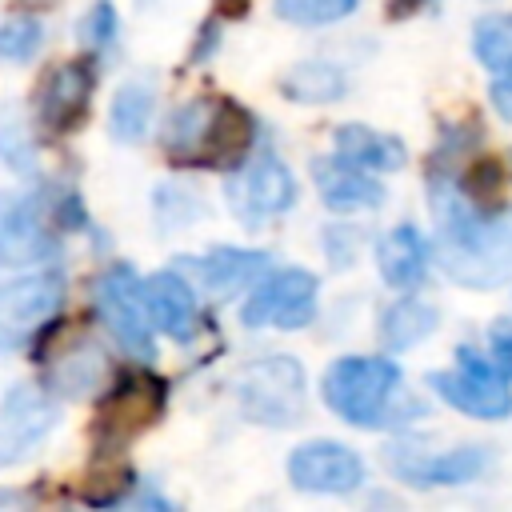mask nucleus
Segmentation results:
<instances>
[{
	"label": "nucleus",
	"mask_w": 512,
	"mask_h": 512,
	"mask_svg": "<svg viewBox=\"0 0 512 512\" xmlns=\"http://www.w3.org/2000/svg\"><path fill=\"white\" fill-rule=\"evenodd\" d=\"M428 204L440 220L436 260L456 284L484 292L512 276V212L484 216L468 196H460L444 180H432Z\"/></svg>",
	"instance_id": "1"
},
{
	"label": "nucleus",
	"mask_w": 512,
	"mask_h": 512,
	"mask_svg": "<svg viewBox=\"0 0 512 512\" xmlns=\"http://www.w3.org/2000/svg\"><path fill=\"white\" fill-rule=\"evenodd\" d=\"M252 144V120L232 100H192L164 132V148L180 164H240Z\"/></svg>",
	"instance_id": "2"
},
{
	"label": "nucleus",
	"mask_w": 512,
	"mask_h": 512,
	"mask_svg": "<svg viewBox=\"0 0 512 512\" xmlns=\"http://www.w3.org/2000/svg\"><path fill=\"white\" fill-rule=\"evenodd\" d=\"M324 404L352 428H384L392 424L400 364L392 356H340L328 364L320 380Z\"/></svg>",
	"instance_id": "3"
},
{
	"label": "nucleus",
	"mask_w": 512,
	"mask_h": 512,
	"mask_svg": "<svg viewBox=\"0 0 512 512\" xmlns=\"http://www.w3.org/2000/svg\"><path fill=\"white\" fill-rule=\"evenodd\" d=\"M236 400L248 420L268 428H292L304 416V368L292 356H264L236 372Z\"/></svg>",
	"instance_id": "4"
},
{
	"label": "nucleus",
	"mask_w": 512,
	"mask_h": 512,
	"mask_svg": "<svg viewBox=\"0 0 512 512\" xmlns=\"http://www.w3.org/2000/svg\"><path fill=\"white\" fill-rule=\"evenodd\" d=\"M428 388L452 404L464 416L476 420H504L512 416V384L500 372V364L484 352H476L472 344L456 348V368L448 372H428Z\"/></svg>",
	"instance_id": "5"
},
{
	"label": "nucleus",
	"mask_w": 512,
	"mask_h": 512,
	"mask_svg": "<svg viewBox=\"0 0 512 512\" xmlns=\"http://www.w3.org/2000/svg\"><path fill=\"white\" fill-rule=\"evenodd\" d=\"M96 312L108 324V332L120 340V348H128L140 360H148L156 352L152 320H148V308H144V280L128 264H112L96 280Z\"/></svg>",
	"instance_id": "6"
},
{
	"label": "nucleus",
	"mask_w": 512,
	"mask_h": 512,
	"mask_svg": "<svg viewBox=\"0 0 512 512\" xmlns=\"http://www.w3.org/2000/svg\"><path fill=\"white\" fill-rule=\"evenodd\" d=\"M316 316V276L304 268H280L264 276L240 308L244 328H304Z\"/></svg>",
	"instance_id": "7"
},
{
	"label": "nucleus",
	"mask_w": 512,
	"mask_h": 512,
	"mask_svg": "<svg viewBox=\"0 0 512 512\" xmlns=\"http://www.w3.org/2000/svg\"><path fill=\"white\" fill-rule=\"evenodd\" d=\"M228 204L244 224L256 228L260 220H272V216H280L296 204V180L272 152H260V156L232 168Z\"/></svg>",
	"instance_id": "8"
},
{
	"label": "nucleus",
	"mask_w": 512,
	"mask_h": 512,
	"mask_svg": "<svg viewBox=\"0 0 512 512\" xmlns=\"http://www.w3.org/2000/svg\"><path fill=\"white\" fill-rule=\"evenodd\" d=\"M384 464L396 480H404L412 488H452V484L476 480L488 468V448L464 444V448H448V452H424L420 444H388Z\"/></svg>",
	"instance_id": "9"
},
{
	"label": "nucleus",
	"mask_w": 512,
	"mask_h": 512,
	"mask_svg": "<svg viewBox=\"0 0 512 512\" xmlns=\"http://www.w3.org/2000/svg\"><path fill=\"white\" fill-rule=\"evenodd\" d=\"M288 480L300 492L344 496L364 484V460L336 440H308L288 456Z\"/></svg>",
	"instance_id": "10"
},
{
	"label": "nucleus",
	"mask_w": 512,
	"mask_h": 512,
	"mask_svg": "<svg viewBox=\"0 0 512 512\" xmlns=\"http://www.w3.org/2000/svg\"><path fill=\"white\" fill-rule=\"evenodd\" d=\"M64 300V276L60 272H32L12 284H0V344H20L40 328Z\"/></svg>",
	"instance_id": "11"
},
{
	"label": "nucleus",
	"mask_w": 512,
	"mask_h": 512,
	"mask_svg": "<svg viewBox=\"0 0 512 512\" xmlns=\"http://www.w3.org/2000/svg\"><path fill=\"white\" fill-rule=\"evenodd\" d=\"M56 424V404L36 384H16L0 400V468L20 464Z\"/></svg>",
	"instance_id": "12"
},
{
	"label": "nucleus",
	"mask_w": 512,
	"mask_h": 512,
	"mask_svg": "<svg viewBox=\"0 0 512 512\" xmlns=\"http://www.w3.org/2000/svg\"><path fill=\"white\" fill-rule=\"evenodd\" d=\"M92 84H96V72H92L88 60L56 64L40 80V88H36V116H40V124L52 128V132H68L88 112Z\"/></svg>",
	"instance_id": "13"
},
{
	"label": "nucleus",
	"mask_w": 512,
	"mask_h": 512,
	"mask_svg": "<svg viewBox=\"0 0 512 512\" xmlns=\"http://www.w3.org/2000/svg\"><path fill=\"white\" fill-rule=\"evenodd\" d=\"M56 252L52 228L44 212L28 196H0V260L4 264H36Z\"/></svg>",
	"instance_id": "14"
},
{
	"label": "nucleus",
	"mask_w": 512,
	"mask_h": 512,
	"mask_svg": "<svg viewBox=\"0 0 512 512\" xmlns=\"http://www.w3.org/2000/svg\"><path fill=\"white\" fill-rule=\"evenodd\" d=\"M164 408V380L136 376L116 384L100 404V436L108 440H132L140 428H148Z\"/></svg>",
	"instance_id": "15"
},
{
	"label": "nucleus",
	"mask_w": 512,
	"mask_h": 512,
	"mask_svg": "<svg viewBox=\"0 0 512 512\" xmlns=\"http://www.w3.org/2000/svg\"><path fill=\"white\" fill-rule=\"evenodd\" d=\"M312 176H316V188H320V200L332 208V212H364V208H380L384 204V188L356 164L332 156V160H316L312 164Z\"/></svg>",
	"instance_id": "16"
},
{
	"label": "nucleus",
	"mask_w": 512,
	"mask_h": 512,
	"mask_svg": "<svg viewBox=\"0 0 512 512\" xmlns=\"http://www.w3.org/2000/svg\"><path fill=\"white\" fill-rule=\"evenodd\" d=\"M428 260H432V248H428V240L420 236V228H412V224H396V228L384 232L380 244H376V268H380V276H384L392 288H400V292H412V288L424 284Z\"/></svg>",
	"instance_id": "17"
},
{
	"label": "nucleus",
	"mask_w": 512,
	"mask_h": 512,
	"mask_svg": "<svg viewBox=\"0 0 512 512\" xmlns=\"http://www.w3.org/2000/svg\"><path fill=\"white\" fill-rule=\"evenodd\" d=\"M144 308L152 328H160L172 340H192L196 332V296L188 288V280H180L176 272H156L144 280Z\"/></svg>",
	"instance_id": "18"
},
{
	"label": "nucleus",
	"mask_w": 512,
	"mask_h": 512,
	"mask_svg": "<svg viewBox=\"0 0 512 512\" xmlns=\"http://www.w3.org/2000/svg\"><path fill=\"white\" fill-rule=\"evenodd\" d=\"M332 144H336L340 160H348V164H356L364 172H396L408 160V152H404V144L396 136L376 132L368 124H340Z\"/></svg>",
	"instance_id": "19"
},
{
	"label": "nucleus",
	"mask_w": 512,
	"mask_h": 512,
	"mask_svg": "<svg viewBox=\"0 0 512 512\" xmlns=\"http://www.w3.org/2000/svg\"><path fill=\"white\" fill-rule=\"evenodd\" d=\"M264 268H268V256L248 248H208L204 256L192 260V272L216 296H232L236 288H248Z\"/></svg>",
	"instance_id": "20"
},
{
	"label": "nucleus",
	"mask_w": 512,
	"mask_h": 512,
	"mask_svg": "<svg viewBox=\"0 0 512 512\" xmlns=\"http://www.w3.org/2000/svg\"><path fill=\"white\" fill-rule=\"evenodd\" d=\"M436 324H440V316H436L432 304H424L416 296H404V300L384 308V316H380V344L388 352H404V348L420 344L424 336H432Z\"/></svg>",
	"instance_id": "21"
},
{
	"label": "nucleus",
	"mask_w": 512,
	"mask_h": 512,
	"mask_svg": "<svg viewBox=\"0 0 512 512\" xmlns=\"http://www.w3.org/2000/svg\"><path fill=\"white\" fill-rule=\"evenodd\" d=\"M344 72L328 60H300L280 76V92L300 104H328L344 96Z\"/></svg>",
	"instance_id": "22"
},
{
	"label": "nucleus",
	"mask_w": 512,
	"mask_h": 512,
	"mask_svg": "<svg viewBox=\"0 0 512 512\" xmlns=\"http://www.w3.org/2000/svg\"><path fill=\"white\" fill-rule=\"evenodd\" d=\"M152 112H156V100H152V88L132 80V84H120L116 100H112V112H108V124H112V136L120 144H140L152 128Z\"/></svg>",
	"instance_id": "23"
},
{
	"label": "nucleus",
	"mask_w": 512,
	"mask_h": 512,
	"mask_svg": "<svg viewBox=\"0 0 512 512\" xmlns=\"http://www.w3.org/2000/svg\"><path fill=\"white\" fill-rule=\"evenodd\" d=\"M472 52L488 72H512V16H480L472 28Z\"/></svg>",
	"instance_id": "24"
},
{
	"label": "nucleus",
	"mask_w": 512,
	"mask_h": 512,
	"mask_svg": "<svg viewBox=\"0 0 512 512\" xmlns=\"http://www.w3.org/2000/svg\"><path fill=\"white\" fill-rule=\"evenodd\" d=\"M272 8L288 24H332L344 20L356 8V0H272Z\"/></svg>",
	"instance_id": "25"
},
{
	"label": "nucleus",
	"mask_w": 512,
	"mask_h": 512,
	"mask_svg": "<svg viewBox=\"0 0 512 512\" xmlns=\"http://www.w3.org/2000/svg\"><path fill=\"white\" fill-rule=\"evenodd\" d=\"M44 44V28L32 16H12L0 24V56L4 60H28Z\"/></svg>",
	"instance_id": "26"
},
{
	"label": "nucleus",
	"mask_w": 512,
	"mask_h": 512,
	"mask_svg": "<svg viewBox=\"0 0 512 512\" xmlns=\"http://www.w3.org/2000/svg\"><path fill=\"white\" fill-rule=\"evenodd\" d=\"M0 160H8L12 168L28 172V160H32V144H28V128H24V116L16 104L0 108Z\"/></svg>",
	"instance_id": "27"
},
{
	"label": "nucleus",
	"mask_w": 512,
	"mask_h": 512,
	"mask_svg": "<svg viewBox=\"0 0 512 512\" xmlns=\"http://www.w3.org/2000/svg\"><path fill=\"white\" fill-rule=\"evenodd\" d=\"M492 192H500V164L496 160H476L468 172H464V196L480 208L492 200Z\"/></svg>",
	"instance_id": "28"
},
{
	"label": "nucleus",
	"mask_w": 512,
	"mask_h": 512,
	"mask_svg": "<svg viewBox=\"0 0 512 512\" xmlns=\"http://www.w3.org/2000/svg\"><path fill=\"white\" fill-rule=\"evenodd\" d=\"M80 32H84V44H88V48L112 44V36H116V8H112L108 0H96V4L88 8V16H84Z\"/></svg>",
	"instance_id": "29"
},
{
	"label": "nucleus",
	"mask_w": 512,
	"mask_h": 512,
	"mask_svg": "<svg viewBox=\"0 0 512 512\" xmlns=\"http://www.w3.org/2000/svg\"><path fill=\"white\" fill-rule=\"evenodd\" d=\"M488 356L500 364L504 376H512V320H496L488 328Z\"/></svg>",
	"instance_id": "30"
},
{
	"label": "nucleus",
	"mask_w": 512,
	"mask_h": 512,
	"mask_svg": "<svg viewBox=\"0 0 512 512\" xmlns=\"http://www.w3.org/2000/svg\"><path fill=\"white\" fill-rule=\"evenodd\" d=\"M488 100H492V108L512 124V72H496V80L488 84Z\"/></svg>",
	"instance_id": "31"
}]
</instances>
